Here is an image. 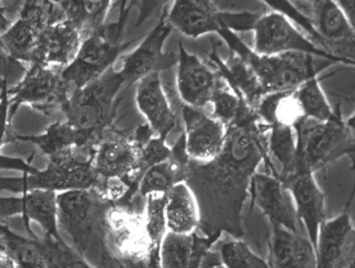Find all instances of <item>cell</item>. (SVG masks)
Masks as SVG:
<instances>
[{
    "label": "cell",
    "instance_id": "9c48e42d",
    "mask_svg": "<svg viewBox=\"0 0 355 268\" xmlns=\"http://www.w3.org/2000/svg\"><path fill=\"white\" fill-rule=\"evenodd\" d=\"M258 13L219 10L214 0H173L166 19L182 35L197 39L207 34H220L230 28L236 34L251 31Z\"/></svg>",
    "mask_w": 355,
    "mask_h": 268
},
{
    "label": "cell",
    "instance_id": "74e56055",
    "mask_svg": "<svg viewBox=\"0 0 355 268\" xmlns=\"http://www.w3.org/2000/svg\"><path fill=\"white\" fill-rule=\"evenodd\" d=\"M171 155H173V147L168 144L166 140L157 135H152L148 141L144 142L141 151V158H139L141 174L143 176L146 170L164 161L169 160Z\"/></svg>",
    "mask_w": 355,
    "mask_h": 268
},
{
    "label": "cell",
    "instance_id": "ba28073f",
    "mask_svg": "<svg viewBox=\"0 0 355 268\" xmlns=\"http://www.w3.org/2000/svg\"><path fill=\"white\" fill-rule=\"evenodd\" d=\"M107 251L117 263L126 268H147L152 244L144 226V217L138 213L133 204L116 203L106 215Z\"/></svg>",
    "mask_w": 355,
    "mask_h": 268
},
{
    "label": "cell",
    "instance_id": "cb8c5ba5",
    "mask_svg": "<svg viewBox=\"0 0 355 268\" xmlns=\"http://www.w3.org/2000/svg\"><path fill=\"white\" fill-rule=\"evenodd\" d=\"M210 61L216 66V70L223 79L231 85L232 90L242 96V99L252 110L257 108L259 101L266 93L249 63L234 52H231L227 61H223L216 48L211 51Z\"/></svg>",
    "mask_w": 355,
    "mask_h": 268
},
{
    "label": "cell",
    "instance_id": "1f68e13d",
    "mask_svg": "<svg viewBox=\"0 0 355 268\" xmlns=\"http://www.w3.org/2000/svg\"><path fill=\"white\" fill-rule=\"evenodd\" d=\"M295 96L306 119L324 123L336 117L338 108L331 106L317 76L302 83L297 90H295Z\"/></svg>",
    "mask_w": 355,
    "mask_h": 268
},
{
    "label": "cell",
    "instance_id": "7402d4cb",
    "mask_svg": "<svg viewBox=\"0 0 355 268\" xmlns=\"http://www.w3.org/2000/svg\"><path fill=\"white\" fill-rule=\"evenodd\" d=\"M84 36L67 18L44 28L37 37L31 62L53 69L66 67L79 52Z\"/></svg>",
    "mask_w": 355,
    "mask_h": 268
},
{
    "label": "cell",
    "instance_id": "d590c367",
    "mask_svg": "<svg viewBox=\"0 0 355 268\" xmlns=\"http://www.w3.org/2000/svg\"><path fill=\"white\" fill-rule=\"evenodd\" d=\"M39 242L49 260L51 268H94L63 239L43 235V237H39Z\"/></svg>",
    "mask_w": 355,
    "mask_h": 268
},
{
    "label": "cell",
    "instance_id": "6da1fadb",
    "mask_svg": "<svg viewBox=\"0 0 355 268\" xmlns=\"http://www.w3.org/2000/svg\"><path fill=\"white\" fill-rule=\"evenodd\" d=\"M268 131L245 102L231 126L222 152L210 161L189 160L184 182L200 206L198 233L243 239L245 209L251 203V185L260 165L279 176L268 151Z\"/></svg>",
    "mask_w": 355,
    "mask_h": 268
},
{
    "label": "cell",
    "instance_id": "d6a6232c",
    "mask_svg": "<svg viewBox=\"0 0 355 268\" xmlns=\"http://www.w3.org/2000/svg\"><path fill=\"white\" fill-rule=\"evenodd\" d=\"M17 18L28 22L37 31L66 19L62 7L53 0H22Z\"/></svg>",
    "mask_w": 355,
    "mask_h": 268
},
{
    "label": "cell",
    "instance_id": "e0dca14e",
    "mask_svg": "<svg viewBox=\"0 0 355 268\" xmlns=\"http://www.w3.org/2000/svg\"><path fill=\"white\" fill-rule=\"evenodd\" d=\"M180 117L186 150L191 160L210 161L215 159L224 147L227 126L206 111V108H192L180 102Z\"/></svg>",
    "mask_w": 355,
    "mask_h": 268
},
{
    "label": "cell",
    "instance_id": "d6986e66",
    "mask_svg": "<svg viewBox=\"0 0 355 268\" xmlns=\"http://www.w3.org/2000/svg\"><path fill=\"white\" fill-rule=\"evenodd\" d=\"M281 181L290 190L299 221L315 246L320 226L327 219L326 195L323 190L318 185L314 173L309 170L297 169Z\"/></svg>",
    "mask_w": 355,
    "mask_h": 268
},
{
    "label": "cell",
    "instance_id": "ac0fdd59",
    "mask_svg": "<svg viewBox=\"0 0 355 268\" xmlns=\"http://www.w3.org/2000/svg\"><path fill=\"white\" fill-rule=\"evenodd\" d=\"M220 79V74L211 67V63L189 53L184 45L179 43L177 90L183 105L197 108H209Z\"/></svg>",
    "mask_w": 355,
    "mask_h": 268
},
{
    "label": "cell",
    "instance_id": "8992f818",
    "mask_svg": "<svg viewBox=\"0 0 355 268\" xmlns=\"http://www.w3.org/2000/svg\"><path fill=\"white\" fill-rule=\"evenodd\" d=\"M150 126H139L137 132H123L110 126L98 141L92 164L99 178L123 179L132 190V195H138V185L142 178L139 170V158L143 144L153 134Z\"/></svg>",
    "mask_w": 355,
    "mask_h": 268
},
{
    "label": "cell",
    "instance_id": "c3c4849f",
    "mask_svg": "<svg viewBox=\"0 0 355 268\" xmlns=\"http://www.w3.org/2000/svg\"><path fill=\"white\" fill-rule=\"evenodd\" d=\"M347 158L350 161V167H352V169L355 171V143L354 146L349 150V152L347 153Z\"/></svg>",
    "mask_w": 355,
    "mask_h": 268
},
{
    "label": "cell",
    "instance_id": "4dcf8cb0",
    "mask_svg": "<svg viewBox=\"0 0 355 268\" xmlns=\"http://www.w3.org/2000/svg\"><path fill=\"white\" fill-rule=\"evenodd\" d=\"M40 31L28 22L17 18L1 35V48L19 62L30 65Z\"/></svg>",
    "mask_w": 355,
    "mask_h": 268
},
{
    "label": "cell",
    "instance_id": "44dd1931",
    "mask_svg": "<svg viewBox=\"0 0 355 268\" xmlns=\"http://www.w3.org/2000/svg\"><path fill=\"white\" fill-rule=\"evenodd\" d=\"M135 102L153 135L166 140L177 128V111L164 88L161 72H153L137 83Z\"/></svg>",
    "mask_w": 355,
    "mask_h": 268
},
{
    "label": "cell",
    "instance_id": "83f0119b",
    "mask_svg": "<svg viewBox=\"0 0 355 268\" xmlns=\"http://www.w3.org/2000/svg\"><path fill=\"white\" fill-rule=\"evenodd\" d=\"M112 0H67L61 7L66 18L71 21L85 37L105 28Z\"/></svg>",
    "mask_w": 355,
    "mask_h": 268
},
{
    "label": "cell",
    "instance_id": "4316f807",
    "mask_svg": "<svg viewBox=\"0 0 355 268\" xmlns=\"http://www.w3.org/2000/svg\"><path fill=\"white\" fill-rule=\"evenodd\" d=\"M12 141H24L33 143L40 151L48 156V159L60 158L70 152L78 150V135L73 126H70L66 120L55 122L45 129L44 133L35 135H15Z\"/></svg>",
    "mask_w": 355,
    "mask_h": 268
},
{
    "label": "cell",
    "instance_id": "5bb4252c",
    "mask_svg": "<svg viewBox=\"0 0 355 268\" xmlns=\"http://www.w3.org/2000/svg\"><path fill=\"white\" fill-rule=\"evenodd\" d=\"M311 19L320 47L338 62L355 66V30L336 0H314Z\"/></svg>",
    "mask_w": 355,
    "mask_h": 268
},
{
    "label": "cell",
    "instance_id": "f6af8a7d",
    "mask_svg": "<svg viewBox=\"0 0 355 268\" xmlns=\"http://www.w3.org/2000/svg\"><path fill=\"white\" fill-rule=\"evenodd\" d=\"M12 22L13 21H10L8 16H7V9L4 8L3 6H0V37L8 30L10 25H12ZM0 48H1V42H0Z\"/></svg>",
    "mask_w": 355,
    "mask_h": 268
},
{
    "label": "cell",
    "instance_id": "2e32d148",
    "mask_svg": "<svg viewBox=\"0 0 355 268\" xmlns=\"http://www.w3.org/2000/svg\"><path fill=\"white\" fill-rule=\"evenodd\" d=\"M19 215L25 222L30 237H36L30 230V222H36L44 235L62 239L58 224L57 192L48 190H30L15 196H0V221Z\"/></svg>",
    "mask_w": 355,
    "mask_h": 268
},
{
    "label": "cell",
    "instance_id": "11a10c76",
    "mask_svg": "<svg viewBox=\"0 0 355 268\" xmlns=\"http://www.w3.org/2000/svg\"><path fill=\"white\" fill-rule=\"evenodd\" d=\"M223 268V267H222Z\"/></svg>",
    "mask_w": 355,
    "mask_h": 268
},
{
    "label": "cell",
    "instance_id": "f546056e",
    "mask_svg": "<svg viewBox=\"0 0 355 268\" xmlns=\"http://www.w3.org/2000/svg\"><path fill=\"white\" fill-rule=\"evenodd\" d=\"M213 248L219 256L223 268H269L248 242L240 237L223 235Z\"/></svg>",
    "mask_w": 355,
    "mask_h": 268
},
{
    "label": "cell",
    "instance_id": "b9f144b4",
    "mask_svg": "<svg viewBox=\"0 0 355 268\" xmlns=\"http://www.w3.org/2000/svg\"><path fill=\"white\" fill-rule=\"evenodd\" d=\"M170 1L173 0H142V7L139 12V18H138V25H142L144 19L148 17L152 13V10L157 7H168Z\"/></svg>",
    "mask_w": 355,
    "mask_h": 268
},
{
    "label": "cell",
    "instance_id": "603a6c76",
    "mask_svg": "<svg viewBox=\"0 0 355 268\" xmlns=\"http://www.w3.org/2000/svg\"><path fill=\"white\" fill-rule=\"evenodd\" d=\"M268 242L269 268H317L315 246L305 233L270 226Z\"/></svg>",
    "mask_w": 355,
    "mask_h": 268
},
{
    "label": "cell",
    "instance_id": "9a60e30c",
    "mask_svg": "<svg viewBox=\"0 0 355 268\" xmlns=\"http://www.w3.org/2000/svg\"><path fill=\"white\" fill-rule=\"evenodd\" d=\"M258 206L270 226L284 227L293 233H305L288 187L279 178L268 171H257L251 185V209Z\"/></svg>",
    "mask_w": 355,
    "mask_h": 268
},
{
    "label": "cell",
    "instance_id": "60d3db41",
    "mask_svg": "<svg viewBox=\"0 0 355 268\" xmlns=\"http://www.w3.org/2000/svg\"><path fill=\"white\" fill-rule=\"evenodd\" d=\"M0 169L15 170V171H21L26 174H34L39 170L34 168L30 162L22 160L19 158L6 156L1 153H0Z\"/></svg>",
    "mask_w": 355,
    "mask_h": 268
},
{
    "label": "cell",
    "instance_id": "30bf717a",
    "mask_svg": "<svg viewBox=\"0 0 355 268\" xmlns=\"http://www.w3.org/2000/svg\"><path fill=\"white\" fill-rule=\"evenodd\" d=\"M72 92L71 87L63 81L61 72L30 63L24 78L9 88L10 117L21 105H28L45 117H51L57 111L62 112Z\"/></svg>",
    "mask_w": 355,
    "mask_h": 268
},
{
    "label": "cell",
    "instance_id": "52a82bcc",
    "mask_svg": "<svg viewBox=\"0 0 355 268\" xmlns=\"http://www.w3.org/2000/svg\"><path fill=\"white\" fill-rule=\"evenodd\" d=\"M297 137V169L318 171L340 158L347 156L355 140L345 124L338 106L336 117L320 123L302 119L295 126ZM295 170V171H296Z\"/></svg>",
    "mask_w": 355,
    "mask_h": 268
},
{
    "label": "cell",
    "instance_id": "836d02e7",
    "mask_svg": "<svg viewBox=\"0 0 355 268\" xmlns=\"http://www.w3.org/2000/svg\"><path fill=\"white\" fill-rule=\"evenodd\" d=\"M18 268H51L39 237H22L17 233L4 236Z\"/></svg>",
    "mask_w": 355,
    "mask_h": 268
},
{
    "label": "cell",
    "instance_id": "816d5d0a",
    "mask_svg": "<svg viewBox=\"0 0 355 268\" xmlns=\"http://www.w3.org/2000/svg\"><path fill=\"white\" fill-rule=\"evenodd\" d=\"M53 1H55V3H58L60 6H62L63 3H66L67 0H53Z\"/></svg>",
    "mask_w": 355,
    "mask_h": 268
},
{
    "label": "cell",
    "instance_id": "4fadbf2b",
    "mask_svg": "<svg viewBox=\"0 0 355 268\" xmlns=\"http://www.w3.org/2000/svg\"><path fill=\"white\" fill-rule=\"evenodd\" d=\"M168 8L169 7L162 9L157 25L135 47L133 52L125 57L120 74L128 85L134 83L137 84L153 72L169 70L177 65L178 57L173 53L164 52V45L174 30L166 19Z\"/></svg>",
    "mask_w": 355,
    "mask_h": 268
},
{
    "label": "cell",
    "instance_id": "3957f363",
    "mask_svg": "<svg viewBox=\"0 0 355 268\" xmlns=\"http://www.w3.org/2000/svg\"><path fill=\"white\" fill-rule=\"evenodd\" d=\"M112 204L94 188L57 194L58 224L70 236L72 248L87 260L90 253L107 251L106 215Z\"/></svg>",
    "mask_w": 355,
    "mask_h": 268
},
{
    "label": "cell",
    "instance_id": "f5cc1de1",
    "mask_svg": "<svg viewBox=\"0 0 355 268\" xmlns=\"http://www.w3.org/2000/svg\"><path fill=\"white\" fill-rule=\"evenodd\" d=\"M305 1H309V3H313V1H314V0H305Z\"/></svg>",
    "mask_w": 355,
    "mask_h": 268
},
{
    "label": "cell",
    "instance_id": "ee69618b",
    "mask_svg": "<svg viewBox=\"0 0 355 268\" xmlns=\"http://www.w3.org/2000/svg\"><path fill=\"white\" fill-rule=\"evenodd\" d=\"M340 8L345 13L349 22L355 30V0H336Z\"/></svg>",
    "mask_w": 355,
    "mask_h": 268
},
{
    "label": "cell",
    "instance_id": "7c38bea8",
    "mask_svg": "<svg viewBox=\"0 0 355 268\" xmlns=\"http://www.w3.org/2000/svg\"><path fill=\"white\" fill-rule=\"evenodd\" d=\"M132 44H120L107 37L106 30H99L83 39L75 58L63 67L61 75L72 90H80L89 83L97 81L114 67L119 56Z\"/></svg>",
    "mask_w": 355,
    "mask_h": 268
},
{
    "label": "cell",
    "instance_id": "7bdbcfd3",
    "mask_svg": "<svg viewBox=\"0 0 355 268\" xmlns=\"http://www.w3.org/2000/svg\"><path fill=\"white\" fill-rule=\"evenodd\" d=\"M0 268H18L3 235H0Z\"/></svg>",
    "mask_w": 355,
    "mask_h": 268
},
{
    "label": "cell",
    "instance_id": "7dc6e473",
    "mask_svg": "<svg viewBox=\"0 0 355 268\" xmlns=\"http://www.w3.org/2000/svg\"><path fill=\"white\" fill-rule=\"evenodd\" d=\"M345 124H347V128H349L350 133L353 134V137H354L355 140V111L345 120Z\"/></svg>",
    "mask_w": 355,
    "mask_h": 268
},
{
    "label": "cell",
    "instance_id": "484cf974",
    "mask_svg": "<svg viewBox=\"0 0 355 268\" xmlns=\"http://www.w3.org/2000/svg\"><path fill=\"white\" fill-rule=\"evenodd\" d=\"M259 120L264 126H297L304 117L302 106L291 92H270L264 94L254 108Z\"/></svg>",
    "mask_w": 355,
    "mask_h": 268
},
{
    "label": "cell",
    "instance_id": "e575fe53",
    "mask_svg": "<svg viewBox=\"0 0 355 268\" xmlns=\"http://www.w3.org/2000/svg\"><path fill=\"white\" fill-rule=\"evenodd\" d=\"M245 102L246 101L242 99V96L232 90L231 85L222 78L211 97L210 114L224 126H231L239 117Z\"/></svg>",
    "mask_w": 355,
    "mask_h": 268
},
{
    "label": "cell",
    "instance_id": "8d00e7d4",
    "mask_svg": "<svg viewBox=\"0 0 355 268\" xmlns=\"http://www.w3.org/2000/svg\"><path fill=\"white\" fill-rule=\"evenodd\" d=\"M144 226L146 231L153 245H160L166 226V194H151L144 197Z\"/></svg>",
    "mask_w": 355,
    "mask_h": 268
},
{
    "label": "cell",
    "instance_id": "f907efd6",
    "mask_svg": "<svg viewBox=\"0 0 355 268\" xmlns=\"http://www.w3.org/2000/svg\"><path fill=\"white\" fill-rule=\"evenodd\" d=\"M345 268H355V256L354 258H353V260L350 262V265H349V266H347V267Z\"/></svg>",
    "mask_w": 355,
    "mask_h": 268
},
{
    "label": "cell",
    "instance_id": "277c9868",
    "mask_svg": "<svg viewBox=\"0 0 355 268\" xmlns=\"http://www.w3.org/2000/svg\"><path fill=\"white\" fill-rule=\"evenodd\" d=\"M219 36L228 45L230 51L241 56L255 75L266 93L291 92L302 83L318 76L322 69L315 62V57L308 53H286L278 56H261L241 40L239 34L224 28Z\"/></svg>",
    "mask_w": 355,
    "mask_h": 268
},
{
    "label": "cell",
    "instance_id": "bcb514c9",
    "mask_svg": "<svg viewBox=\"0 0 355 268\" xmlns=\"http://www.w3.org/2000/svg\"><path fill=\"white\" fill-rule=\"evenodd\" d=\"M147 268H162L160 263V245H156L152 251L151 258Z\"/></svg>",
    "mask_w": 355,
    "mask_h": 268
},
{
    "label": "cell",
    "instance_id": "db71d44e",
    "mask_svg": "<svg viewBox=\"0 0 355 268\" xmlns=\"http://www.w3.org/2000/svg\"><path fill=\"white\" fill-rule=\"evenodd\" d=\"M0 99H1V94H0Z\"/></svg>",
    "mask_w": 355,
    "mask_h": 268
},
{
    "label": "cell",
    "instance_id": "681fc988",
    "mask_svg": "<svg viewBox=\"0 0 355 268\" xmlns=\"http://www.w3.org/2000/svg\"><path fill=\"white\" fill-rule=\"evenodd\" d=\"M12 231H10V228L8 227V224H4L3 221H0V235H3V236H8L10 235Z\"/></svg>",
    "mask_w": 355,
    "mask_h": 268
},
{
    "label": "cell",
    "instance_id": "ffe728a7",
    "mask_svg": "<svg viewBox=\"0 0 355 268\" xmlns=\"http://www.w3.org/2000/svg\"><path fill=\"white\" fill-rule=\"evenodd\" d=\"M317 268H345L355 256V224L345 210L320 226L315 244Z\"/></svg>",
    "mask_w": 355,
    "mask_h": 268
},
{
    "label": "cell",
    "instance_id": "5b68a950",
    "mask_svg": "<svg viewBox=\"0 0 355 268\" xmlns=\"http://www.w3.org/2000/svg\"><path fill=\"white\" fill-rule=\"evenodd\" d=\"M22 177H0V191L21 194L30 190H48L57 194L73 190L97 188L99 177L92 164V155L75 150L49 159L44 169Z\"/></svg>",
    "mask_w": 355,
    "mask_h": 268
},
{
    "label": "cell",
    "instance_id": "f1b7e54d",
    "mask_svg": "<svg viewBox=\"0 0 355 268\" xmlns=\"http://www.w3.org/2000/svg\"><path fill=\"white\" fill-rule=\"evenodd\" d=\"M268 151L279 167V178L295 173L297 168V137L293 126H273L268 131Z\"/></svg>",
    "mask_w": 355,
    "mask_h": 268
},
{
    "label": "cell",
    "instance_id": "d4e9b609",
    "mask_svg": "<svg viewBox=\"0 0 355 268\" xmlns=\"http://www.w3.org/2000/svg\"><path fill=\"white\" fill-rule=\"evenodd\" d=\"M168 231L189 235L200 228L201 215L193 191L186 182H179L166 194Z\"/></svg>",
    "mask_w": 355,
    "mask_h": 268
},
{
    "label": "cell",
    "instance_id": "ab89813d",
    "mask_svg": "<svg viewBox=\"0 0 355 268\" xmlns=\"http://www.w3.org/2000/svg\"><path fill=\"white\" fill-rule=\"evenodd\" d=\"M27 70L26 63L19 62L0 48V94L4 88H12Z\"/></svg>",
    "mask_w": 355,
    "mask_h": 268
},
{
    "label": "cell",
    "instance_id": "8fae6325",
    "mask_svg": "<svg viewBox=\"0 0 355 268\" xmlns=\"http://www.w3.org/2000/svg\"><path fill=\"white\" fill-rule=\"evenodd\" d=\"M252 51L261 56L286 53H308L324 61L338 63V60L320 48L314 40L300 31L287 16L279 12L260 15L252 27Z\"/></svg>",
    "mask_w": 355,
    "mask_h": 268
},
{
    "label": "cell",
    "instance_id": "f35d334b",
    "mask_svg": "<svg viewBox=\"0 0 355 268\" xmlns=\"http://www.w3.org/2000/svg\"><path fill=\"white\" fill-rule=\"evenodd\" d=\"M261 1L266 3V6L272 10L279 12V13H282L284 16L290 18L296 26L302 28L306 33V35L309 36L311 40H314L320 47V35L313 26L311 17H308L306 15H304L302 12L296 8L291 0H261Z\"/></svg>",
    "mask_w": 355,
    "mask_h": 268
},
{
    "label": "cell",
    "instance_id": "7a4b0ae2",
    "mask_svg": "<svg viewBox=\"0 0 355 268\" xmlns=\"http://www.w3.org/2000/svg\"><path fill=\"white\" fill-rule=\"evenodd\" d=\"M124 85L123 75L112 67L97 81L72 92L62 114L76 131L79 151L93 155L98 141L111 126L116 96Z\"/></svg>",
    "mask_w": 355,
    "mask_h": 268
}]
</instances>
